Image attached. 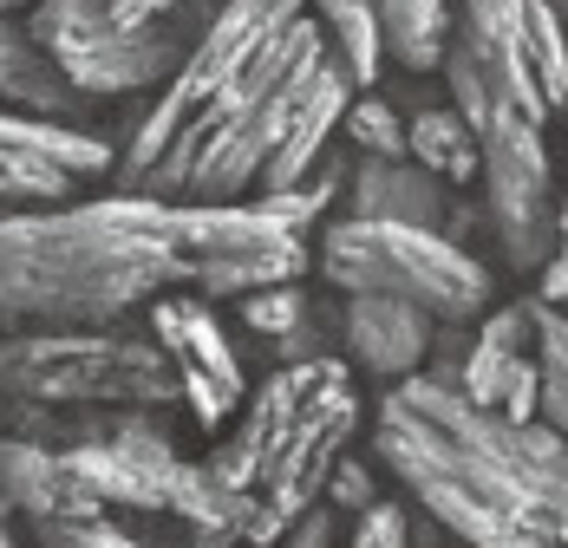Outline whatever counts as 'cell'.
<instances>
[{"instance_id":"obj_1","label":"cell","mask_w":568,"mask_h":548,"mask_svg":"<svg viewBox=\"0 0 568 548\" xmlns=\"http://www.w3.org/2000/svg\"><path fill=\"white\" fill-rule=\"evenodd\" d=\"M373 450L464 548H568V438L556 425H516L412 373L386 392Z\"/></svg>"},{"instance_id":"obj_2","label":"cell","mask_w":568,"mask_h":548,"mask_svg":"<svg viewBox=\"0 0 568 548\" xmlns=\"http://www.w3.org/2000/svg\"><path fill=\"white\" fill-rule=\"evenodd\" d=\"M171 287H190L183 203L118 190L65 210H0V321L13 327H118Z\"/></svg>"},{"instance_id":"obj_3","label":"cell","mask_w":568,"mask_h":548,"mask_svg":"<svg viewBox=\"0 0 568 548\" xmlns=\"http://www.w3.org/2000/svg\"><path fill=\"white\" fill-rule=\"evenodd\" d=\"M359 432V392L353 366L334 353L294 359L255 392V405L242 412L235 438L210 457L216 477L235 490H255L282 522H301L321 496L327 477L346 457V438Z\"/></svg>"},{"instance_id":"obj_4","label":"cell","mask_w":568,"mask_h":548,"mask_svg":"<svg viewBox=\"0 0 568 548\" xmlns=\"http://www.w3.org/2000/svg\"><path fill=\"white\" fill-rule=\"evenodd\" d=\"M0 398L53 412H158L183 405L171 353L118 327H20L0 339Z\"/></svg>"},{"instance_id":"obj_5","label":"cell","mask_w":568,"mask_h":548,"mask_svg":"<svg viewBox=\"0 0 568 548\" xmlns=\"http://www.w3.org/2000/svg\"><path fill=\"white\" fill-rule=\"evenodd\" d=\"M321 268L341 294H393L425 307L438 327H464L490 314L497 281L490 268L445 229H412V222H366L341 216L321 235Z\"/></svg>"},{"instance_id":"obj_6","label":"cell","mask_w":568,"mask_h":548,"mask_svg":"<svg viewBox=\"0 0 568 548\" xmlns=\"http://www.w3.org/2000/svg\"><path fill=\"white\" fill-rule=\"evenodd\" d=\"M33 47L53 59L59 72L99 105V99H131L151 85H171L176 65L190 59V47L176 40L171 20L151 27H118L105 13V0H40L27 13Z\"/></svg>"},{"instance_id":"obj_7","label":"cell","mask_w":568,"mask_h":548,"mask_svg":"<svg viewBox=\"0 0 568 548\" xmlns=\"http://www.w3.org/2000/svg\"><path fill=\"white\" fill-rule=\"evenodd\" d=\"M477 144H484V210L490 229L510 255V268H536L556 255V235H562V196H556V170H549V144H542V124L523 118V111H490L477 124Z\"/></svg>"},{"instance_id":"obj_8","label":"cell","mask_w":568,"mask_h":548,"mask_svg":"<svg viewBox=\"0 0 568 548\" xmlns=\"http://www.w3.org/2000/svg\"><path fill=\"white\" fill-rule=\"evenodd\" d=\"M190 242V287L203 301H242L255 287L301 281L307 235L275 222L262 203H183Z\"/></svg>"},{"instance_id":"obj_9","label":"cell","mask_w":568,"mask_h":548,"mask_svg":"<svg viewBox=\"0 0 568 548\" xmlns=\"http://www.w3.org/2000/svg\"><path fill=\"white\" fill-rule=\"evenodd\" d=\"M53 450L79 477V490L99 496L105 509H171L183 457L151 425V412H92L79 425H72V412H59Z\"/></svg>"},{"instance_id":"obj_10","label":"cell","mask_w":568,"mask_h":548,"mask_svg":"<svg viewBox=\"0 0 568 548\" xmlns=\"http://www.w3.org/2000/svg\"><path fill=\"white\" fill-rule=\"evenodd\" d=\"M151 339L171 353L176 379H183V405H190V418H196L203 432H216V425H229V418L242 412L248 373H242V359H235V346H229L223 321L203 307L196 287H190V294L171 287V294L151 301Z\"/></svg>"},{"instance_id":"obj_11","label":"cell","mask_w":568,"mask_h":548,"mask_svg":"<svg viewBox=\"0 0 568 548\" xmlns=\"http://www.w3.org/2000/svg\"><path fill=\"white\" fill-rule=\"evenodd\" d=\"M432 333L438 321L412 301H393V294H346L341 307V339H346V359L373 379H412L425 373L432 359Z\"/></svg>"},{"instance_id":"obj_12","label":"cell","mask_w":568,"mask_h":548,"mask_svg":"<svg viewBox=\"0 0 568 548\" xmlns=\"http://www.w3.org/2000/svg\"><path fill=\"white\" fill-rule=\"evenodd\" d=\"M346 216L412 222V229L457 235V183H445L418 158H359L353 176H346Z\"/></svg>"},{"instance_id":"obj_13","label":"cell","mask_w":568,"mask_h":548,"mask_svg":"<svg viewBox=\"0 0 568 548\" xmlns=\"http://www.w3.org/2000/svg\"><path fill=\"white\" fill-rule=\"evenodd\" d=\"M171 516L190 522L203 542H235V548H268L282 542L294 522H282L255 490H235L216 477V464H183L171 484Z\"/></svg>"},{"instance_id":"obj_14","label":"cell","mask_w":568,"mask_h":548,"mask_svg":"<svg viewBox=\"0 0 568 548\" xmlns=\"http://www.w3.org/2000/svg\"><path fill=\"white\" fill-rule=\"evenodd\" d=\"M0 105L27 111V118H59V124H72L79 105H92L53 59L33 47V33L13 13H0Z\"/></svg>"},{"instance_id":"obj_15","label":"cell","mask_w":568,"mask_h":548,"mask_svg":"<svg viewBox=\"0 0 568 548\" xmlns=\"http://www.w3.org/2000/svg\"><path fill=\"white\" fill-rule=\"evenodd\" d=\"M72 503H99V496L79 490V477L65 470V457H59L53 444L0 432V509L40 522V516H59Z\"/></svg>"},{"instance_id":"obj_16","label":"cell","mask_w":568,"mask_h":548,"mask_svg":"<svg viewBox=\"0 0 568 548\" xmlns=\"http://www.w3.org/2000/svg\"><path fill=\"white\" fill-rule=\"evenodd\" d=\"M523 333H536V307H497V314H484V327L470 333V346H464V366H452V373H432V379L457 385L470 405L497 412V405H504V385H510V373L523 366Z\"/></svg>"},{"instance_id":"obj_17","label":"cell","mask_w":568,"mask_h":548,"mask_svg":"<svg viewBox=\"0 0 568 548\" xmlns=\"http://www.w3.org/2000/svg\"><path fill=\"white\" fill-rule=\"evenodd\" d=\"M379 33H386V59L405 72H438L452 53L457 7L452 0H373Z\"/></svg>"},{"instance_id":"obj_18","label":"cell","mask_w":568,"mask_h":548,"mask_svg":"<svg viewBox=\"0 0 568 548\" xmlns=\"http://www.w3.org/2000/svg\"><path fill=\"white\" fill-rule=\"evenodd\" d=\"M405 151L418 158L425 170H438L445 183H470L477 164H484V144H477V124L464 118L457 105H418L405 118Z\"/></svg>"},{"instance_id":"obj_19","label":"cell","mask_w":568,"mask_h":548,"mask_svg":"<svg viewBox=\"0 0 568 548\" xmlns=\"http://www.w3.org/2000/svg\"><path fill=\"white\" fill-rule=\"evenodd\" d=\"M307 13L321 20L327 53L346 65V79H353V85H373L379 65H386V33H379L373 0H307Z\"/></svg>"},{"instance_id":"obj_20","label":"cell","mask_w":568,"mask_h":548,"mask_svg":"<svg viewBox=\"0 0 568 548\" xmlns=\"http://www.w3.org/2000/svg\"><path fill=\"white\" fill-rule=\"evenodd\" d=\"M523 59L536 72L542 105L568 111V20L556 0H529V13H523Z\"/></svg>"},{"instance_id":"obj_21","label":"cell","mask_w":568,"mask_h":548,"mask_svg":"<svg viewBox=\"0 0 568 548\" xmlns=\"http://www.w3.org/2000/svg\"><path fill=\"white\" fill-rule=\"evenodd\" d=\"M536 366H542V425L568 438V314L536 301Z\"/></svg>"},{"instance_id":"obj_22","label":"cell","mask_w":568,"mask_h":548,"mask_svg":"<svg viewBox=\"0 0 568 548\" xmlns=\"http://www.w3.org/2000/svg\"><path fill=\"white\" fill-rule=\"evenodd\" d=\"M40 548H138L131 529H118V516H105V503H72L59 516L33 522Z\"/></svg>"},{"instance_id":"obj_23","label":"cell","mask_w":568,"mask_h":548,"mask_svg":"<svg viewBox=\"0 0 568 548\" xmlns=\"http://www.w3.org/2000/svg\"><path fill=\"white\" fill-rule=\"evenodd\" d=\"M341 131H346V144H353V158H412L405 151V111L393 99H379V92L353 99Z\"/></svg>"},{"instance_id":"obj_24","label":"cell","mask_w":568,"mask_h":548,"mask_svg":"<svg viewBox=\"0 0 568 548\" xmlns=\"http://www.w3.org/2000/svg\"><path fill=\"white\" fill-rule=\"evenodd\" d=\"M235 314H242V327H248V333H268V339H294V333L307 327V301L294 294V281L242 294V301H235Z\"/></svg>"},{"instance_id":"obj_25","label":"cell","mask_w":568,"mask_h":548,"mask_svg":"<svg viewBox=\"0 0 568 548\" xmlns=\"http://www.w3.org/2000/svg\"><path fill=\"white\" fill-rule=\"evenodd\" d=\"M255 203H262L275 222H287V229H301V235H307L314 216L334 203V176H321V183H294V190H262Z\"/></svg>"},{"instance_id":"obj_26","label":"cell","mask_w":568,"mask_h":548,"mask_svg":"<svg viewBox=\"0 0 568 548\" xmlns=\"http://www.w3.org/2000/svg\"><path fill=\"white\" fill-rule=\"evenodd\" d=\"M353 548H412L405 509H398V503H366V516H359V529H353Z\"/></svg>"},{"instance_id":"obj_27","label":"cell","mask_w":568,"mask_h":548,"mask_svg":"<svg viewBox=\"0 0 568 548\" xmlns=\"http://www.w3.org/2000/svg\"><path fill=\"white\" fill-rule=\"evenodd\" d=\"M542 301L568 314V196H562V235H556V255L542 262Z\"/></svg>"},{"instance_id":"obj_28","label":"cell","mask_w":568,"mask_h":548,"mask_svg":"<svg viewBox=\"0 0 568 548\" xmlns=\"http://www.w3.org/2000/svg\"><path fill=\"white\" fill-rule=\"evenodd\" d=\"M190 0H105V13H112L118 27H151V20H176Z\"/></svg>"},{"instance_id":"obj_29","label":"cell","mask_w":568,"mask_h":548,"mask_svg":"<svg viewBox=\"0 0 568 548\" xmlns=\"http://www.w3.org/2000/svg\"><path fill=\"white\" fill-rule=\"evenodd\" d=\"M327 496L346 503V509H366V503H373V477H366L353 457H341V464H334V477H327Z\"/></svg>"},{"instance_id":"obj_30","label":"cell","mask_w":568,"mask_h":548,"mask_svg":"<svg viewBox=\"0 0 568 548\" xmlns=\"http://www.w3.org/2000/svg\"><path fill=\"white\" fill-rule=\"evenodd\" d=\"M327 536H334V516H327V509H307V516L287 529V548H327Z\"/></svg>"},{"instance_id":"obj_31","label":"cell","mask_w":568,"mask_h":548,"mask_svg":"<svg viewBox=\"0 0 568 548\" xmlns=\"http://www.w3.org/2000/svg\"><path fill=\"white\" fill-rule=\"evenodd\" d=\"M33 7H40V0H0V13H13V20H27Z\"/></svg>"},{"instance_id":"obj_32","label":"cell","mask_w":568,"mask_h":548,"mask_svg":"<svg viewBox=\"0 0 568 548\" xmlns=\"http://www.w3.org/2000/svg\"><path fill=\"white\" fill-rule=\"evenodd\" d=\"M0 548H13V536H7V522H0Z\"/></svg>"},{"instance_id":"obj_33","label":"cell","mask_w":568,"mask_h":548,"mask_svg":"<svg viewBox=\"0 0 568 548\" xmlns=\"http://www.w3.org/2000/svg\"><path fill=\"white\" fill-rule=\"evenodd\" d=\"M196 548H235V542H196Z\"/></svg>"}]
</instances>
